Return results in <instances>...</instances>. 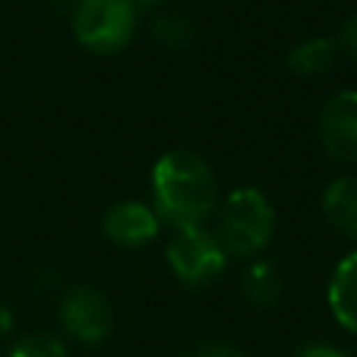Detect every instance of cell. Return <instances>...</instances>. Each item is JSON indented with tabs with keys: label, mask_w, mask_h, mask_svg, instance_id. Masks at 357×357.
I'll return each mask as SVG.
<instances>
[{
	"label": "cell",
	"mask_w": 357,
	"mask_h": 357,
	"mask_svg": "<svg viewBox=\"0 0 357 357\" xmlns=\"http://www.w3.org/2000/svg\"><path fill=\"white\" fill-rule=\"evenodd\" d=\"M151 206L173 231L204 226L218 206L212 167L192 151H167L151 170Z\"/></svg>",
	"instance_id": "cell-1"
},
{
	"label": "cell",
	"mask_w": 357,
	"mask_h": 357,
	"mask_svg": "<svg viewBox=\"0 0 357 357\" xmlns=\"http://www.w3.org/2000/svg\"><path fill=\"white\" fill-rule=\"evenodd\" d=\"M276 229V212L268 195L257 187L231 190L215 220V237L226 257H257L268 248Z\"/></svg>",
	"instance_id": "cell-2"
},
{
	"label": "cell",
	"mask_w": 357,
	"mask_h": 357,
	"mask_svg": "<svg viewBox=\"0 0 357 357\" xmlns=\"http://www.w3.org/2000/svg\"><path fill=\"white\" fill-rule=\"evenodd\" d=\"M137 8L134 0H84L70 11L73 36L95 56H114L137 33Z\"/></svg>",
	"instance_id": "cell-3"
},
{
	"label": "cell",
	"mask_w": 357,
	"mask_h": 357,
	"mask_svg": "<svg viewBox=\"0 0 357 357\" xmlns=\"http://www.w3.org/2000/svg\"><path fill=\"white\" fill-rule=\"evenodd\" d=\"M165 257H167L173 276L190 287L215 282L226 271V259H229L215 231H209L206 226L176 229L167 243Z\"/></svg>",
	"instance_id": "cell-4"
},
{
	"label": "cell",
	"mask_w": 357,
	"mask_h": 357,
	"mask_svg": "<svg viewBox=\"0 0 357 357\" xmlns=\"http://www.w3.org/2000/svg\"><path fill=\"white\" fill-rule=\"evenodd\" d=\"M59 324L73 340L95 346V343L109 337V332L114 326V312H112L109 298L100 290L81 284V287H73L70 293L61 296Z\"/></svg>",
	"instance_id": "cell-5"
},
{
	"label": "cell",
	"mask_w": 357,
	"mask_h": 357,
	"mask_svg": "<svg viewBox=\"0 0 357 357\" xmlns=\"http://www.w3.org/2000/svg\"><path fill=\"white\" fill-rule=\"evenodd\" d=\"M318 137L332 159L346 165L357 162V89H340L324 103Z\"/></svg>",
	"instance_id": "cell-6"
},
{
	"label": "cell",
	"mask_w": 357,
	"mask_h": 357,
	"mask_svg": "<svg viewBox=\"0 0 357 357\" xmlns=\"http://www.w3.org/2000/svg\"><path fill=\"white\" fill-rule=\"evenodd\" d=\"M162 229V220L156 218L153 206L145 201H117L112 204L100 218V231L106 240L123 248H139L151 243Z\"/></svg>",
	"instance_id": "cell-7"
},
{
	"label": "cell",
	"mask_w": 357,
	"mask_h": 357,
	"mask_svg": "<svg viewBox=\"0 0 357 357\" xmlns=\"http://www.w3.org/2000/svg\"><path fill=\"white\" fill-rule=\"evenodd\" d=\"M326 304L332 318L357 337V251L346 254L335 265L326 287Z\"/></svg>",
	"instance_id": "cell-8"
},
{
	"label": "cell",
	"mask_w": 357,
	"mask_h": 357,
	"mask_svg": "<svg viewBox=\"0 0 357 357\" xmlns=\"http://www.w3.org/2000/svg\"><path fill=\"white\" fill-rule=\"evenodd\" d=\"M326 220L357 243V176H340L335 178L321 198Z\"/></svg>",
	"instance_id": "cell-9"
},
{
	"label": "cell",
	"mask_w": 357,
	"mask_h": 357,
	"mask_svg": "<svg viewBox=\"0 0 357 357\" xmlns=\"http://www.w3.org/2000/svg\"><path fill=\"white\" fill-rule=\"evenodd\" d=\"M335 61H337V45L332 39H326V36H310V39L298 42L287 53V67L296 75H318V73H326Z\"/></svg>",
	"instance_id": "cell-10"
},
{
	"label": "cell",
	"mask_w": 357,
	"mask_h": 357,
	"mask_svg": "<svg viewBox=\"0 0 357 357\" xmlns=\"http://www.w3.org/2000/svg\"><path fill=\"white\" fill-rule=\"evenodd\" d=\"M243 296L251 307H273L282 296V276L271 262H254L243 276Z\"/></svg>",
	"instance_id": "cell-11"
},
{
	"label": "cell",
	"mask_w": 357,
	"mask_h": 357,
	"mask_svg": "<svg viewBox=\"0 0 357 357\" xmlns=\"http://www.w3.org/2000/svg\"><path fill=\"white\" fill-rule=\"evenodd\" d=\"M8 357H67V346L53 335H28L14 343Z\"/></svg>",
	"instance_id": "cell-12"
},
{
	"label": "cell",
	"mask_w": 357,
	"mask_h": 357,
	"mask_svg": "<svg viewBox=\"0 0 357 357\" xmlns=\"http://www.w3.org/2000/svg\"><path fill=\"white\" fill-rule=\"evenodd\" d=\"M153 36H156L162 45L178 47V45H187V42L192 39V28H190V22L181 20V17L162 14V17L153 22Z\"/></svg>",
	"instance_id": "cell-13"
},
{
	"label": "cell",
	"mask_w": 357,
	"mask_h": 357,
	"mask_svg": "<svg viewBox=\"0 0 357 357\" xmlns=\"http://www.w3.org/2000/svg\"><path fill=\"white\" fill-rule=\"evenodd\" d=\"M340 42L346 47V53L357 61V14H351L346 22H343V31H340Z\"/></svg>",
	"instance_id": "cell-14"
},
{
	"label": "cell",
	"mask_w": 357,
	"mask_h": 357,
	"mask_svg": "<svg viewBox=\"0 0 357 357\" xmlns=\"http://www.w3.org/2000/svg\"><path fill=\"white\" fill-rule=\"evenodd\" d=\"M296 357H349V354L335 346H326V343H310V346L298 349Z\"/></svg>",
	"instance_id": "cell-15"
},
{
	"label": "cell",
	"mask_w": 357,
	"mask_h": 357,
	"mask_svg": "<svg viewBox=\"0 0 357 357\" xmlns=\"http://www.w3.org/2000/svg\"><path fill=\"white\" fill-rule=\"evenodd\" d=\"M198 357H245L240 349H234V346H229V343H212V346H206Z\"/></svg>",
	"instance_id": "cell-16"
},
{
	"label": "cell",
	"mask_w": 357,
	"mask_h": 357,
	"mask_svg": "<svg viewBox=\"0 0 357 357\" xmlns=\"http://www.w3.org/2000/svg\"><path fill=\"white\" fill-rule=\"evenodd\" d=\"M11 329H14V312H11V307L0 298V337H6Z\"/></svg>",
	"instance_id": "cell-17"
},
{
	"label": "cell",
	"mask_w": 357,
	"mask_h": 357,
	"mask_svg": "<svg viewBox=\"0 0 357 357\" xmlns=\"http://www.w3.org/2000/svg\"><path fill=\"white\" fill-rule=\"evenodd\" d=\"M59 3H61V6L67 8V11H73V8H75L78 3H84V0H59Z\"/></svg>",
	"instance_id": "cell-18"
},
{
	"label": "cell",
	"mask_w": 357,
	"mask_h": 357,
	"mask_svg": "<svg viewBox=\"0 0 357 357\" xmlns=\"http://www.w3.org/2000/svg\"><path fill=\"white\" fill-rule=\"evenodd\" d=\"M134 3H137V6H159L162 0H134Z\"/></svg>",
	"instance_id": "cell-19"
}]
</instances>
